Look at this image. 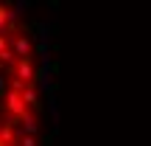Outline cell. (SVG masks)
<instances>
[{"mask_svg": "<svg viewBox=\"0 0 151 146\" xmlns=\"http://www.w3.org/2000/svg\"><path fill=\"white\" fill-rule=\"evenodd\" d=\"M11 51L17 54V59H34V42H31V37L17 34L14 42H11Z\"/></svg>", "mask_w": 151, "mask_h": 146, "instance_id": "1", "label": "cell"}, {"mask_svg": "<svg viewBox=\"0 0 151 146\" xmlns=\"http://www.w3.org/2000/svg\"><path fill=\"white\" fill-rule=\"evenodd\" d=\"M53 138H56V135H53V132H50V135H45V138H42V141H39V146H53Z\"/></svg>", "mask_w": 151, "mask_h": 146, "instance_id": "10", "label": "cell"}, {"mask_svg": "<svg viewBox=\"0 0 151 146\" xmlns=\"http://www.w3.org/2000/svg\"><path fill=\"white\" fill-rule=\"evenodd\" d=\"M20 124H22V135H31V138L37 135V129H39V121H37V115H34L31 110L20 118Z\"/></svg>", "mask_w": 151, "mask_h": 146, "instance_id": "4", "label": "cell"}, {"mask_svg": "<svg viewBox=\"0 0 151 146\" xmlns=\"http://www.w3.org/2000/svg\"><path fill=\"white\" fill-rule=\"evenodd\" d=\"M11 14L14 11H9V3H0V31L6 34V25L11 23Z\"/></svg>", "mask_w": 151, "mask_h": 146, "instance_id": "6", "label": "cell"}, {"mask_svg": "<svg viewBox=\"0 0 151 146\" xmlns=\"http://www.w3.org/2000/svg\"><path fill=\"white\" fill-rule=\"evenodd\" d=\"M48 68H50V76H59V70H62L59 62H48Z\"/></svg>", "mask_w": 151, "mask_h": 146, "instance_id": "11", "label": "cell"}, {"mask_svg": "<svg viewBox=\"0 0 151 146\" xmlns=\"http://www.w3.org/2000/svg\"><path fill=\"white\" fill-rule=\"evenodd\" d=\"M9 96V87H6V81H3V73H0V101Z\"/></svg>", "mask_w": 151, "mask_h": 146, "instance_id": "8", "label": "cell"}, {"mask_svg": "<svg viewBox=\"0 0 151 146\" xmlns=\"http://www.w3.org/2000/svg\"><path fill=\"white\" fill-rule=\"evenodd\" d=\"M17 146H39V143H37V138L22 135V132H20V143H17Z\"/></svg>", "mask_w": 151, "mask_h": 146, "instance_id": "7", "label": "cell"}, {"mask_svg": "<svg viewBox=\"0 0 151 146\" xmlns=\"http://www.w3.org/2000/svg\"><path fill=\"white\" fill-rule=\"evenodd\" d=\"M0 68H3V59H0Z\"/></svg>", "mask_w": 151, "mask_h": 146, "instance_id": "12", "label": "cell"}, {"mask_svg": "<svg viewBox=\"0 0 151 146\" xmlns=\"http://www.w3.org/2000/svg\"><path fill=\"white\" fill-rule=\"evenodd\" d=\"M0 143H20V135H17V126H11V124H0Z\"/></svg>", "mask_w": 151, "mask_h": 146, "instance_id": "5", "label": "cell"}, {"mask_svg": "<svg viewBox=\"0 0 151 146\" xmlns=\"http://www.w3.org/2000/svg\"><path fill=\"white\" fill-rule=\"evenodd\" d=\"M22 101H25V107L31 110L34 115L42 113V101H39V93H37V84H28L25 93H22Z\"/></svg>", "mask_w": 151, "mask_h": 146, "instance_id": "3", "label": "cell"}, {"mask_svg": "<svg viewBox=\"0 0 151 146\" xmlns=\"http://www.w3.org/2000/svg\"><path fill=\"white\" fill-rule=\"evenodd\" d=\"M9 51V39H6V34L0 31V54H6Z\"/></svg>", "mask_w": 151, "mask_h": 146, "instance_id": "9", "label": "cell"}, {"mask_svg": "<svg viewBox=\"0 0 151 146\" xmlns=\"http://www.w3.org/2000/svg\"><path fill=\"white\" fill-rule=\"evenodd\" d=\"M11 79H20L25 81V84H31L34 79H37V68H34V59H20L14 65V76Z\"/></svg>", "mask_w": 151, "mask_h": 146, "instance_id": "2", "label": "cell"}]
</instances>
